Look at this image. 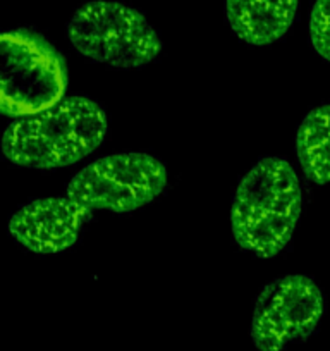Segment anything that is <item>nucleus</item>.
Segmentation results:
<instances>
[{
  "label": "nucleus",
  "mask_w": 330,
  "mask_h": 351,
  "mask_svg": "<svg viewBox=\"0 0 330 351\" xmlns=\"http://www.w3.org/2000/svg\"><path fill=\"white\" fill-rule=\"evenodd\" d=\"M90 219L69 197L40 198L12 215L9 234L29 252L60 253L77 241Z\"/></svg>",
  "instance_id": "7"
},
{
  "label": "nucleus",
  "mask_w": 330,
  "mask_h": 351,
  "mask_svg": "<svg viewBox=\"0 0 330 351\" xmlns=\"http://www.w3.org/2000/svg\"><path fill=\"white\" fill-rule=\"evenodd\" d=\"M296 152L303 171L316 184L330 183V106L309 110L299 124Z\"/></svg>",
  "instance_id": "9"
},
{
  "label": "nucleus",
  "mask_w": 330,
  "mask_h": 351,
  "mask_svg": "<svg viewBox=\"0 0 330 351\" xmlns=\"http://www.w3.org/2000/svg\"><path fill=\"white\" fill-rule=\"evenodd\" d=\"M303 193L288 160L265 157L239 181L232 198L231 229L236 243L260 258L289 245L301 214Z\"/></svg>",
  "instance_id": "1"
},
{
  "label": "nucleus",
  "mask_w": 330,
  "mask_h": 351,
  "mask_svg": "<svg viewBox=\"0 0 330 351\" xmlns=\"http://www.w3.org/2000/svg\"><path fill=\"white\" fill-rule=\"evenodd\" d=\"M298 0H225V16L238 38L250 45H270L291 28Z\"/></svg>",
  "instance_id": "8"
},
{
  "label": "nucleus",
  "mask_w": 330,
  "mask_h": 351,
  "mask_svg": "<svg viewBox=\"0 0 330 351\" xmlns=\"http://www.w3.org/2000/svg\"><path fill=\"white\" fill-rule=\"evenodd\" d=\"M323 296L308 276L292 274L265 286L255 303L251 339L260 351H284L318 326Z\"/></svg>",
  "instance_id": "6"
},
{
  "label": "nucleus",
  "mask_w": 330,
  "mask_h": 351,
  "mask_svg": "<svg viewBox=\"0 0 330 351\" xmlns=\"http://www.w3.org/2000/svg\"><path fill=\"white\" fill-rule=\"evenodd\" d=\"M309 38L320 57L330 62V0H316L309 16Z\"/></svg>",
  "instance_id": "10"
},
{
  "label": "nucleus",
  "mask_w": 330,
  "mask_h": 351,
  "mask_svg": "<svg viewBox=\"0 0 330 351\" xmlns=\"http://www.w3.org/2000/svg\"><path fill=\"white\" fill-rule=\"evenodd\" d=\"M109 123L92 99L74 95L52 109L9 124L2 155L29 169H57L83 160L102 145Z\"/></svg>",
  "instance_id": "2"
},
{
  "label": "nucleus",
  "mask_w": 330,
  "mask_h": 351,
  "mask_svg": "<svg viewBox=\"0 0 330 351\" xmlns=\"http://www.w3.org/2000/svg\"><path fill=\"white\" fill-rule=\"evenodd\" d=\"M167 186V169L148 154H114L81 169L67 184V193L88 215L93 210L117 214L151 204Z\"/></svg>",
  "instance_id": "5"
},
{
  "label": "nucleus",
  "mask_w": 330,
  "mask_h": 351,
  "mask_svg": "<svg viewBox=\"0 0 330 351\" xmlns=\"http://www.w3.org/2000/svg\"><path fill=\"white\" fill-rule=\"evenodd\" d=\"M67 36L83 57L117 69L150 64L162 52V40L136 9L95 0L81 5L67 25Z\"/></svg>",
  "instance_id": "4"
},
{
  "label": "nucleus",
  "mask_w": 330,
  "mask_h": 351,
  "mask_svg": "<svg viewBox=\"0 0 330 351\" xmlns=\"http://www.w3.org/2000/svg\"><path fill=\"white\" fill-rule=\"evenodd\" d=\"M0 56V110L4 116L33 117L62 102L66 60L43 36L28 29L4 33Z\"/></svg>",
  "instance_id": "3"
}]
</instances>
